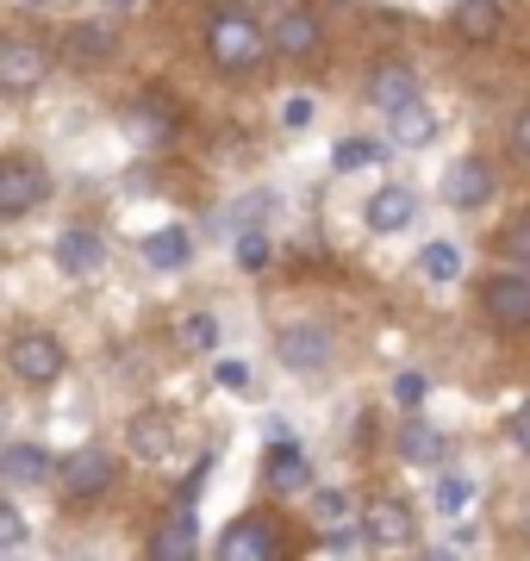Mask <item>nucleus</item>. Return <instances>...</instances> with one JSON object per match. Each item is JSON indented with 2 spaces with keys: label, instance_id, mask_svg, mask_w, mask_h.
<instances>
[{
  "label": "nucleus",
  "instance_id": "obj_1",
  "mask_svg": "<svg viewBox=\"0 0 530 561\" xmlns=\"http://www.w3.org/2000/svg\"><path fill=\"white\" fill-rule=\"evenodd\" d=\"M206 57H212L219 76H256L268 62V38L256 25V13L250 7H219L206 20Z\"/></svg>",
  "mask_w": 530,
  "mask_h": 561
},
{
  "label": "nucleus",
  "instance_id": "obj_2",
  "mask_svg": "<svg viewBox=\"0 0 530 561\" xmlns=\"http://www.w3.org/2000/svg\"><path fill=\"white\" fill-rule=\"evenodd\" d=\"M119 131L138 144V150H157V144H169L175 131H182V106L169 101L163 88H143V94H131V101H125Z\"/></svg>",
  "mask_w": 530,
  "mask_h": 561
},
{
  "label": "nucleus",
  "instance_id": "obj_3",
  "mask_svg": "<svg viewBox=\"0 0 530 561\" xmlns=\"http://www.w3.org/2000/svg\"><path fill=\"white\" fill-rule=\"evenodd\" d=\"M50 201V169L38 157H0V219H25Z\"/></svg>",
  "mask_w": 530,
  "mask_h": 561
},
{
  "label": "nucleus",
  "instance_id": "obj_4",
  "mask_svg": "<svg viewBox=\"0 0 530 561\" xmlns=\"http://www.w3.org/2000/svg\"><path fill=\"white\" fill-rule=\"evenodd\" d=\"M356 537L362 542H375V549H406L412 537H418V512H412L400 493H381V500H368L362 512H356Z\"/></svg>",
  "mask_w": 530,
  "mask_h": 561
},
{
  "label": "nucleus",
  "instance_id": "obj_5",
  "mask_svg": "<svg viewBox=\"0 0 530 561\" xmlns=\"http://www.w3.org/2000/svg\"><path fill=\"white\" fill-rule=\"evenodd\" d=\"M481 312H487L493 331H525L530 324V275L525 268H506V275L481 280Z\"/></svg>",
  "mask_w": 530,
  "mask_h": 561
},
{
  "label": "nucleus",
  "instance_id": "obj_6",
  "mask_svg": "<svg viewBox=\"0 0 530 561\" xmlns=\"http://www.w3.org/2000/svg\"><path fill=\"white\" fill-rule=\"evenodd\" d=\"M7 368L25 387H57L62 381V343L50 331H20V337L7 343Z\"/></svg>",
  "mask_w": 530,
  "mask_h": 561
},
{
  "label": "nucleus",
  "instance_id": "obj_7",
  "mask_svg": "<svg viewBox=\"0 0 530 561\" xmlns=\"http://www.w3.org/2000/svg\"><path fill=\"white\" fill-rule=\"evenodd\" d=\"M113 474H119V461L106 456L101 443H88V449H76V456H62L50 468V481H62L69 500H101L106 486H113Z\"/></svg>",
  "mask_w": 530,
  "mask_h": 561
},
{
  "label": "nucleus",
  "instance_id": "obj_8",
  "mask_svg": "<svg viewBox=\"0 0 530 561\" xmlns=\"http://www.w3.org/2000/svg\"><path fill=\"white\" fill-rule=\"evenodd\" d=\"M219 556L224 561H275V556H281V518H268V512H244L238 524H224Z\"/></svg>",
  "mask_w": 530,
  "mask_h": 561
},
{
  "label": "nucleus",
  "instance_id": "obj_9",
  "mask_svg": "<svg viewBox=\"0 0 530 561\" xmlns=\"http://www.w3.org/2000/svg\"><path fill=\"white\" fill-rule=\"evenodd\" d=\"M275 356H281L287 375H319V368L331 362V331L319 319L281 324V331H275Z\"/></svg>",
  "mask_w": 530,
  "mask_h": 561
},
{
  "label": "nucleus",
  "instance_id": "obj_10",
  "mask_svg": "<svg viewBox=\"0 0 530 561\" xmlns=\"http://www.w3.org/2000/svg\"><path fill=\"white\" fill-rule=\"evenodd\" d=\"M263 38H268V50H275V57L300 62V57H312V50L325 44V20H319L312 7H287V13H281L275 25H268Z\"/></svg>",
  "mask_w": 530,
  "mask_h": 561
},
{
  "label": "nucleus",
  "instance_id": "obj_11",
  "mask_svg": "<svg viewBox=\"0 0 530 561\" xmlns=\"http://www.w3.org/2000/svg\"><path fill=\"white\" fill-rule=\"evenodd\" d=\"M50 76V50L38 38H0V88L7 94H32Z\"/></svg>",
  "mask_w": 530,
  "mask_h": 561
},
{
  "label": "nucleus",
  "instance_id": "obj_12",
  "mask_svg": "<svg viewBox=\"0 0 530 561\" xmlns=\"http://www.w3.org/2000/svg\"><path fill=\"white\" fill-rule=\"evenodd\" d=\"M443 201L456 206V213H481V206L493 201V162H487V157H462V162H449V175H443Z\"/></svg>",
  "mask_w": 530,
  "mask_h": 561
},
{
  "label": "nucleus",
  "instance_id": "obj_13",
  "mask_svg": "<svg viewBox=\"0 0 530 561\" xmlns=\"http://www.w3.org/2000/svg\"><path fill=\"white\" fill-rule=\"evenodd\" d=\"M125 443H131L138 461H169L175 456V419H169L163 405H143V412H131V424H125Z\"/></svg>",
  "mask_w": 530,
  "mask_h": 561
},
{
  "label": "nucleus",
  "instance_id": "obj_14",
  "mask_svg": "<svg viewBox=\"0 0 530 561\" xmlns=\"http://www.w3.org/2000/svg\"><path fill=\"white\" fill-rule=\"evenodd\" d=\"M106 268V243H101V231L94 225H69L57 238V275H69V280H88V275H101Z\"/></svg>",
  "mask_w": 530,
  "mask_h": 561
},
{
  "label": "nucleus",
  "instance_id": "obj_15",
  "mask_svg": "<svg viewBox=\"0 0 530 561\" xmlns=\"http://www.w3.org/2000/svg\"><path fill=\"white\" fill-rule=\"evenodd\" d=\"M412 219H418V194L400 187V181H388V187L362 206V225L375 231V238H393V231H406Z\"/></svg>",
  "mask_w": 530,
  "mask_h": 561
},
{
  "label": "nucleus",
  "instance_id": "obj_16",
  "mask_svg": "<svg viewBox=\"0 0 530 561\" xmlns=\"http://www.w3.org/2000/svg\"><path fill=\"white\" fill-rule=\"evenodd\" d=\"M263 481H268V493H307L312 486V468H307V456L293 449V437H268Z\"/></svg>",
  "mask_w": 530,
  "mask_h": 561
},
{
  "label": "nucleus",
  "instance_id": "obj_17",
  "mask_svg": "<svg viewBox=\"0 0 530 561\" xmlns=\"http://www.w3.org/2000/svg\"><path fill=\"white\" fill-rule=\"evenodd\" d=\"M200 549V518H194V505H175L157 530H150V556L157 561H187Z\"/></svg>",
  "mask_w": 530,
  "mask_h": 561
},
{
  "label": "nucleus",
  "instance_id": "obj_18",
  "mask_svg": "<svg viewBox=\"0 0 530 561\" xmlns=\"http://www.w3.org/2000/svg\"><path fill=\"white\" fill-rule=\"evenodd\" d=\"M418 94V69H412L406 57H381L375 69H368V106H400V101H412Z\"/></svg>",
  "mask_w": 530,
  "mask_h": 561
},
{
  "label": "nucleus",
  "instance_id": "obj_19",
  "mask_svg": "<svg viewBox=\"0 0 530 561\" xmlns=\"http://www.w3.org/2000/svg\"><path fill=\"white\" fill-rule=\"evenodd\" d=\"M388 138L400 144V150H425L430 138H437V113H430L425 101H418V94H412V101H400V106H388Z\"/></svg>",
  "mask_w": 530,
  "mask_h": 561
},
{
  "label": "nucleus",
  "instance_id": "obj_20",
  "mask_svg": "<svg viewBox=\"0 0 530 561\" xmlns=\"http://www.w3.org/2000/svg\"><path fill=\"white\" fill-rule=\"evenodd\" d=\"M50 468H57V456H50L44 443H13V449H0V481H13V486L50 481Z\"/></svg>",
  "mask_w": 530,
  "mask_h": 561
},
{
  "label": "nucleus",
  "instance_id": "obj_21",
  "mask_svg": "<svg viewBox=\"0 0 530 561\" xmlns=\"http://www.w3.org/2000/svg\"><path fill=\"white\" fill-rule=\"evenodd\" d=\"M456 38H469V44H493L499 38V25H506V7L499 0H456Z\"/></svg>",
  "mask_w": 530,
  "mask_h": 561
},
{
  "label": "nucleus",
  "instance_id": "obj_22",
  "mask_svg": "<svg viewBox=\"0 0 530 561\" xmlns=\"http://www.w3.org/2000/svg\"><path fill=\"white\" fill-rule=\"evenodd\" d=\"M443 431H437V424H425V419H406L400 424V456L412 461V468H437V461H443Z\"/></svg>",
  "mask_w": 530,
  "mask_h": 561
},
{
  "label": "nucleus",
  "instance_id": "obj_23",
  "mask_svg": "<svg viewBox=\"0 0 530 561\" xmlns=\"http://www.w3.org/2000/svg\"><path fill=\"white\" fill-rule=\"evenodd\" d=\"M113 50H119L113 25H69V38H62V57L76 62V69H82V62H106Z\"/></svg>",
  "mask_w": 530,
  "mask_h": 561
},
{
  "label": "nucleus",
  "instance_id": "obj_24",
  "mask_svg": "<svg viewBox=\"0 0 530 561\" xmlns=\"http://www.w3.org/2000/svg\"><path fill=\"white\" fill-rule=\"evenodd\" d=\"M138 256L150 262V268H182V262L194 256V238H187L182 225H163V231H150V238L138 243Z\"/></svg>",
  "mask_w": 530,
  "mask_h": 561
},
{
  "label": "nucleus",
  "instance_id": "obj_25",
  "mask_svg": "<svg viewBox=\"0 0 530 561\" xmlns=\"http://www.w3.org/2000/svg\"><path fill=\"white\" fill-rule=\"evenodd\" d=\"M175 343H182V356H206L219 343V319L212 312H182L175 319Z\"/></svg>",
  "mask_w": 530,
  "mask_h": 561
},
{
  "label": "nucleus",
  "instance_id": "obj_26",
  "mask_svg": "<svg viewBox=\"0 0 530 561\" xmlns=\"http://www.w3.org/2000/svg\"><path fill=\"white\" fill-rule=\"evenodd\" d=\"M418 275L425 280H456L462 275V250H456V243H425V250H418Z\"/></svg>",
  "mask_w": 530,
  "mask_h": 561
},
{
  "label": "nucleus",
  "instance_id": "obj_27",
  "mask_svg": "<svg viewBox=\"0 0 530 561\" xmlns=\"http://www.w3.org/2000/svg\"><path fill=\"white\" fill-rule=\"evenodd\" d=\"M312 512H319V524H325V530L356 524V505H349V493H337V486H319V493H312Z\"/></svg>",
  "mask_w": 530,
  "mask_h": 561
},
{
  "label": "nucleus",
  "instance_id": "obj_28",
  "mask_svg": "<svg viewBox=\"0 0 530 561\" xmlns=\"http://www.w3.org/2000/svg\"><path fill=\"white\" fill-rule=\"evenodd\" d=\"M499 256H506L511 268H525V262H530V219H525V213H511V219H506V231H499Z\"/></svg>",
  "mask_w": 530,
  "mask_h": 561
},
{
  "label": "nucleus",
  "instance_id": "obj_29",
  "mask_svg": "<svg viewBox=\"0 0 530 561\" xmlns=\"http://www.w3.org/2000/svg\"><path fill=\"white\" fill-rule=\"evenodd\" d=\"M263 213H275V194H250V201H238L231 213H224V231H250Z\"/></svg>",
  "mask_w": 530,
  "mask_h": 561
},
{
  "label": "nucleus",
  "instance_id": "obj_30",
  "mask_svg": "<svg viewBox=\"0 0 530 561\" xmlns=\"http://www.w3.org/2000/svg\"><path fill=\"white\" fill-rule=\"evenodd\" d=\"M362 162H381V144H368V138H349L331 150V169H362Z\"/></svg>",
  "mask_w": 530,
  "mask_h": 561
},
{
  "label": "nucleus",
  "instance_id": "obj_31",
  "mask_svg": "<svg viewBox=\"0 0 530 561\" xmlns=\"http://www.w3.org/2000/svg\"><path fill=\"white\" fill-rule=\"evenodd\" d=\"M469 500H474V481H469V474H443V481H437V512H462Z\"/></svg>",
  "mask_w": 530,
  "mask_h": 561
},
{
  "label": "nucleus",
  "instance_id": "obj_32",
  "mask_svg": "<svg viewBox=\"0 0 530 561\" xmlns=\"http://www.w3.org/2000/svg\"><path fill=\"white\" fill-rule=\"evenodd\" d=\"M25 542V512L13 500H0V556H7V549H20Z\"/></svg>",
  "mask_w": 530,
  "mask_h": 561
},
{
  "label": "nucleus",
  "instance_id": "obj_33",
  "mask_svg": "<svg viewBox=\"0 0 530 561\" xmlns=\"http://www.w3.org/2000/svg\"><path fill=\"white\" fill-rule=\"evenodd\" d=\"M238 262H244L250 275H256V268H268V238L256 231V225H250L244 238H238Z\"/></svg>",
  "mask_w": 530,
  "mask_h": 561
},
{
  "label": "nucleus",
  "instance_id": "obj_34",
  "mask_svg": "<svg viewBox=\"0 0 530 561\" xmlns=\"http://www.w3.org/2000/svg\"><path fill=\"white\" fill-rule=\"evenodd\" d=\"M212 381H219L224 393H250V362H238V356L219 362V368H212Z\"/></svg>",
  "mask_w": 530,
  "mask_h": 561
},
{
  "label": "nucleus",
  "instance_id": "obj_35",
  "mask_svg": "<svg viewBox=\"0 0 530 561\" xmlns=\"http://www.w3.org/2000/svg\"><path fill=\"white\" fill-rule=\"evenodd\" d=\"M206 474H212V456H200V461H194V474H187V481H182V493H175V505H194V500H200Z\"/></svg>",
  "mask_w": 530,
  "mask_h": 561
},
{
  "label": "nucleus",
  "instance_id": "obj_36",
  "mask_svg": "<svg viewBox=\"0 0 530 561\" xmlns=\"http://www.w3.org/2000/svg\"><path fill=\"white\" fill-rule=\"evenodd\" d=\"M393 400L406 405V412L412 405H425V375H400V381H393Z\"/></svg>",
  "mask_w": 530,
  "mask_h": 561
},
{
  "label": "nucleus",
  "instance_id": "obj_37",
  "mask_svg": "<svg viewBox=\"0 0 530 561\" xmlns=\"http://www.w3.org/2000/svg\"><path fill=\"white\" fill-rule=\"evenodd\" d=\"M281 119H287V131H307V125H312V101H307V94H293V101L281 106Z\"/></svg>",
  "mask_w": 530,
  "mask_h": 561
},
{
  "label": "nucleus",
  "instance_id": "obj_38",
  "mask_svg": "<svg viewBox=\"0 0 530 561\" xmlns=\"http://www.w3.org/2000/svg\"><path fill=\"white\" fill-rule=\"evenodd\" d=\"M511 157H518V162L530 157V119H525V113H518V119H511Z\"/></svg>",
  "mask_w": 530,
  "mask_h": 561
},
{
  "label": "nucleus",
  "instance_id": "obj_39",
  "mask_svg": "<svg viewBox=\"0 0 530 561\" xmlns=\"http://www.w3.org/2000/svg\"><path fill=\"white\" fill-rule=\"evenodd\" d=\"M511 443H518V449L530 443V419H525V412H511Z\"/></svg>",
  "mask_w": 530,
  "mask_h": 561
},
{
  "label": "nucleus",
  "instance_id": "obj_40",
  "mask_svg": "<svg viewBox=\"0 0 530 561\" xmlns=\"http://www.w3.org/2000/svg\"><path fill=\"white\" fill-rule=\"evenodd\" d=\"M0 437H7V400H0Z\"/></svg>",
  "mask_w": 530,
  "mask_h": 561
},
{
  "label": "nucleus",
  "instance_id": "obj_41",
  "mask_svg": "<svg viewBox=\"0 0 530 561\" xmlns=\"http://www.w3.org/2000/svg\"><path fill=\"white\" fill-rule=\"evenodd\" d=\"M113 7H131V0H113Z\"/></svg>",
  "mask_w": 530,
  "mask_h": 561
},
{
  "label": "nucleus",
  "instance_id": "obj_42",
  "mask_svg": "<svg viewBox=\"0 0 530 561\" xmlns=\"http://www.w3.org/2000/svg\"><path fill=\"white\" fill-rule=\"evenodd\" d=\"M32 7H44V0H32Z\"/></svg>",
  "mask_w": 530,
  "mask_h": 561
}]
</instances>
